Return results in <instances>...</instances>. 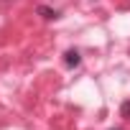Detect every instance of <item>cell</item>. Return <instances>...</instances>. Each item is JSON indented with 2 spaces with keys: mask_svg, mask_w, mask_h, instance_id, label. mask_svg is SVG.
Returning <instances> with one entry per match:
<instances>
[{
  "mask_svg": "<svg viewBox=\"0 0 130 130\" xmlns=\"http://www.w3.org/2000/svg\"><path fill=\"white\" fill-rule=\"evenodd\" d=\"M38 13H41L46 21H56V18H59V10H51V8H46V5H38Z\"/></svg>",
  "mask_w": 130,
  "mask_h": 130,
  "instance_id": "7a4b0ae2",
  "label": "cell"
},
{
  "mask_svg": "<svg viewBox=\"0 0 130 130\" xmlns=\"http://www.w3.org/2000/svg\"><path fill=\"white\" fill-rule=\"evenodd\" d=\"M64 64H67L69 69L79 67V64H82V56H79V51H77V48H69L67 54H64Z\"/></svg>",
  "mask_w": 130,
  "mask_h": 130,
  "instance_id": "6da1fadb",
  "label": "cell"
},
{
  "mask_svg": "<svg viewBox=\"0 0 130 130\" xmlns=\"http://www.w3.org/2000/svg\"><path fill=\"white\" fill-rule=\"evenodd\" d=\"M120 112H122V117H125V120H130V100H127V102H122Z\"/></svg>",
  "mask_w": 130,
  "mask_h": 130,
  "instance_id": "3957f363",
  "label": "cell"
}]
</instances>
